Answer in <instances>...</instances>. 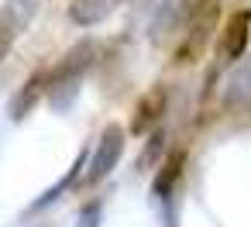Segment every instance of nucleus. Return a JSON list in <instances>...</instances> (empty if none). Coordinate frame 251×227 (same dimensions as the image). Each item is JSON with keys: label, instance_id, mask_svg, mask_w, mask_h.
I'll return each instance as SVG.
<instances>
[{"label": "nucleus", "instance_id": "9", "mask_svg": "<svg viewBox=\"0 0 251 227\" xmlns=\"http://www.w3.org/2000/svg\"><path fill=\"white\" fill-rule=\"evenodd\" d=\"M162 107H165V93L162 90H155L151 97H145L141 103H138V117H134V131H145L151 121H158V114H162Z\"/></svg>", "mask_w": 251, "mask_h": 227}, {"label": "nucleus", "instance_id": "4", "mask_svg": "<svg viewBox=\"0 0 251 227\" xmlns=\"http://www.w3.org/2000/svg\"><path fill=\"white\" fill-rule=\"evenodd\" d=\"M248 35H251V11H237V14H230V21L224 25L220 55H224V59H241L244 49H248Z\"/></svg>", "mask_w": 251, "mask_h": 227}, {"label": "nucleus", "instance_id": "5", "mask_svg": "<svg viewBox=\"0 0 251 227\" xmlns=\"http://www.w3.org/2000/svg\"><path fill=\"white\" fill-rule=\"evenodd\" d=\"M124 0H73L69 4V18L79 25V28H93L100 21H107Z\"/></svg>", "mask_w": 251, "mask_h": 227}, {"label": "nucleus", "instance_id": "2", "mask_svg": "<svg viewBox=\"0 0 251 227\" xmlns=\"http://www.w3.org/2000/svg\"><path fill=\"white\" fill-rule=\"evenodd\" d=\"M121 155H124V127H121V124H107L103 134H100V141L90 148L83 182H86V186H97L100 179H107V176L117 169Z\"/></svg>", "mask_w": 251, "mask_h": 227}, {"label": "nucleus", "instance_id": "3", "mask_svg": "<svg viewBox=\"0 0 251 227\" xmlns=\"http://www.w3.org/2000/svg\"><path fill=\"white\" fill-rule=\"evenodd\" d=\"M45 0H4L0 4V59H4L14 42L31 28V21L38 18Z\"/></svg>", "mask_w": 251, "mask_h": 227}, {"label": "nucleus", "instance_id": "7", "mask_svg": "<svg viewBox=\"0 0 251 227\" xmlns=\"http://www.w3.org/2000/svg\"><path fill=\"white\" fill-rule=\"evenodd\" d=\"M182 162H186V155H182V151H176V155L162 165V172H158V179H155V196H158V200H169V193H172L176 179L182 176Z\"/></svg>", "mask_w": 251, "mask_h": 227}, {"label": "nucleus", "instance_id": "1", "mask_svg": "<svg viewBox=\"0 0 251 227\" xmlns=\"http://www.w3.org/2000/svg\"><path fill=\"white\" fill-rule=\"evenodd\" d=\"M93 52H97V49L86 42V45L73 49V52L52 69L45 93H49V100H52L55 110H69L73 100L79 97V83H83V76H86V69H90V62H93Z\"/></svg>", "mask_w": 251, "mask_h": 227}, {"label": "nucleus", "instance_id": "10", "mask_svg": "<svg viewBox=\"0 0 251 227\" xmlns=\"http://www.w3.org/2000/svg\"><path fill=\"white\" fill-rule=\"evenodd\" d=\"M100 217H103V203H100V200H93V203H86V206L79 210L76 227H100Z\"/></svg>", "mask_w": 251, "mask_h": 227}, {"label": "nucleus", "instance_id": "6", "mask_svg": "<svg viewBox=\"0 0 251 227\" xmlns=\"http://www.w3.org/2000/svg\"><path fill=\"white\" fill-rule=\"evenodd\" d=\"M224 107H230V110L251 107V59L241 62V66L227 76V83H224Z\"/></svg>", "mask_w": 251, "mask_h": 227}, {"label": "nucleus", "instance_id": "8", "mask_svg": "<svg viewBox=\"0 0 251 227\" xmlns=\"http://www.w3.org/2000/svg\"><path fill=\"white\" fill-rule=\"evenodd\" d=\"M42 83H45V76H35V79H31V83H28V86L11 100V117H14V121L28 117V110L35 107V100H38V97H42V90H45Z\"/></svg>", "mask_w": 251, "mask_h": 227}]
</instances>
